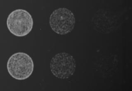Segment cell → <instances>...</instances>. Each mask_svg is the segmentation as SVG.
<instances>
[{
    "label": "cell",
    "instance_id": "obj_1",
    "mask_svg": "<svg viewBox=\"0 0 132 91\" xmlns=\"http://www.w3.org/2000/svg\"><path fill=\"white\" fill-rule=\"evenodd\" d=\"M7 71L18 80H26L32 74L34 63L32 58L24 52L15 53L10 56L7 64Z\"/></svg>",
    "mask_w": 132,
    "mask_h": 91
},
{
    "label": "cell",
    "instance_id": "obj_2",
    "mask_svg": "<svg viewBox=\"0 0 132 91\" xmlns=\"http://www.w3.org/2000/svg\"><path fill=\"white\" fill-rule=\"evenodd\" d=\"M6 23L10 33L18 37H23L28 35L32 30L34 21L29 12L19 9L9 14Z\"/></svg>",
    "mask_w": 132,
    "mask_h": 91
},
{
    "label": "cell",
    "instance_id": "obj_3",
    "mask_svg": "<svg viewBox=\"0 0 132 91\" xmlns=\"http://www.w3.org/2000/svg\"><path fill=\"white\" fill-rule=\"evenodd\" d=\"M76 19L71 10L65 7L55 10L51 14L49 24L52 30L59 35H66L72 32Z\"/></svg>",
    "mask_w": 132,
    "mask_h": 91
},
{
    "label": "cell",
    "instance_id": "obj_4",
    "mask_svg": "<svg viewBox=\"0 0 132 91\" xmlns=\"http://www.w3.org/2000/svg\"><path fill=\"white\" fill-rule=\"evenodd\" d=\"M76 68L75 59L68 53H58L51 59L50 69L52 73L60 79H67L73 75Z\"/></svg>",
    "mask_w": 132,
    "mask_h": 91
}]
</instances>
